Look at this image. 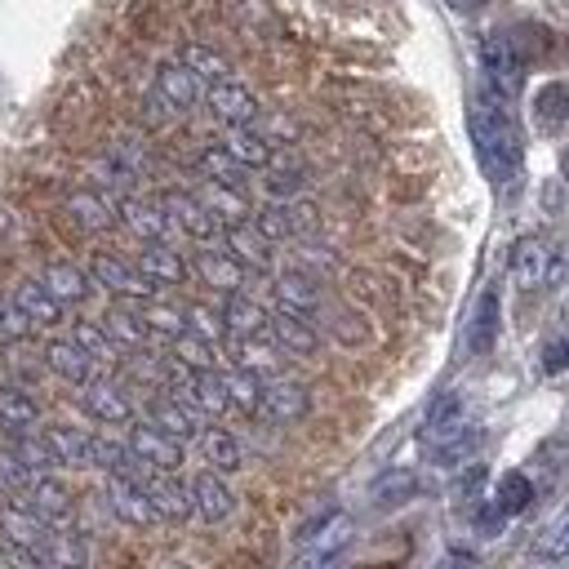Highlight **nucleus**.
<instances>
[{
  "label": "nucleus",
  "mask_w": 569,
  "mask_h": 569,
  "mask_svg": "<svg viewBox=\"0 0 569 569\" xmlns=\"http://www.w3.org/2000/svg\"><path fill=\"white\" fill-rule=\"evenodd\" d=\"M200 173H204V182H218V187H231V191L249 187V169L227 147H204L200 151Z\"/></svg>",
  "instance_id": "obj_37"
},
{
  "label": "nucleus",
  "mask_w": 569,
  "mask_h": 569,
  "mask_svg": "<svg viewBox=\"0 0 569 569\" xmlns=\"http://www.w3.org/2000/svg\"><path fill=\"white\" fill-rule=\"evenodd\" d=\"M102 333H107L120 351H147V342H151V333H147L142 316H138V311H129V307H111V311L102 316Z\"/></svg>",
  "instance_id": "obj_35"
},
{
  "label": "nucleus",
  "mask_w": 569,
  "mask_h": 569,
  "mask_svg": "<svg viewBox=\"0 0 569 569\" xmlns=\"http://www.w3.org/2000/svg\"><path fill=\"white\" fill-rule=\"evenodd\" d=\"M182 320H187V333H196V338H204V342H222V338H227L218 311H209L204 302H187V307H182Z\"/></svg>",
  "instance_id": "obj_54"
},
{
  "label": "nucleus",
  "mask_w": 569,
  "mask_h": 569,
  "mask_svg": "<svg viewBox=\"0 0 569 569\" xmlns=\"http://www.w3.org/2000/svg\"><path fill=\"white\" fill-rule=\"evenodd\" d=\"M44 365H49L53 378H62V382H71V387H84V382L98 373V365H93L71 338H53V342H44Z\"/></svg>",
  "instance_id": "obj_25"
},
{
  "label": "nucleus",
  "mask_w": 569,
  "mask_h": 569,
  "mask_svg": "<svg viewBox=\"0 0 569 569\" xmlns=\"http://www.w3.org/2000/svg\"><path fill=\"white\" fill-rule=\"evenodd\" d=\"M71 342H76V347H80V351H84L93 365H102V360L111 365V360L120 356V347H116V342L102 333V325H93V320H80V325H71Z\"/></svg>",
  "instance_id": "obj_50"
},
{
  "label": "nucleus",
  "mask_w": 569,
  "mask_h": 569,
  "mask_svg": "<svg viewBox=\"0 0 569 569\" xmlns=\"http://www.w3.org/2000/svg\"><path fill=\"white\" fill-rule=\"evenodd\" d=\"M160 209H164V218L173 222V231L178 236H191V240H200V244H213L218 236H222V227L213 222V213L200 204V196H191V191H164L160 196Z\"/></svg>",
  "instance_id": "obj_6"
},
{
  "label": "nucleus",
  "mask_w": 569,
  "mask_h": 569,
  "mask_svg": "<svg viewBox=\"0 0 569 569\" xmlns=\"http://www.w3.org/2000/svg\"><path fill=\"white\" fill-rule=\"evenodd\" d=\"M196 271H200V280H204L209 289H218V293H240V289H244V276H249L227 249H204V253L196 258Z\"/></svg>",
  "instance_id": "obj_32"
},
{
  "label": "nucleus",
  "mask_w": 569,
  "mask_h": 569,
  "mask_svg": "<svg viewBox=\"0 0 569 569\" xmlns=\"http://www.w3.org/2000/svg\"><path fill=\"white\" fill-rule=\"evenodd\" d=\"M156 289L160 284H182L187 280V258L173 249V244H142V253H138V262H133Z\"/></svg>",
  "instance_id": "obj_31"
},
{
  "label": "nucleus",
  "mask_w": 569,
  "mask_h": 569,
  "mask_svg": "<svg viewBox=\"0 0 569 569\" xmlns=\"http://www.w3.org/2000/svg\"><path fill=\"white\" fill-rule=\"evenodd\" d=\"M129 453L142 462V467H151V471H178L182 467V445L173 440V436H164L156 422H133L129 427Z\"/></svg>",
  "instance_id": "obj_10"
},
{
  "label": "nucleus",
  "mask_w": 569,
  "mask_h": 569,
  "mask_svg": "<svg viewBox=\"0 0 569 569\" xmlns=\"http://www.w3.org/2000/svg\"><path fill=\"white\" fill-rule=\"evenodd\" d=\"M89 467H98L107 476H124V480H142V471H147L129 453V445L116 440V436H89Z\"/></svg>",
  "instance_id": "obj_29"
},
{
  "label": "nucleus",
  "mask_w": 569,
  "mask_h": 569,
  "mask_svg": "<svg viewBox=\"0 0 569 569\" xmlns=\"http://www.w3.org/2000/svg\"><path fill=\"white\" fill-rule=\"evenodd\" d=\"M9 298H13V307L27 316V325H31V329H49V325H58V320H62V302H58L40 280H22Z\"/></svg>",
  "instance_id": "obj_30"
},
{
  "label": "nucleus",
  "mask_w": 569,
  "mask_h": 569,
  "mask_svg": "<svg viewBox=\"0 0 569 569\" xmlns=\"http://www.w3.org/2000/svg\"><path fill=\"white\" fill-rule=\"evenodd\" d=\"M302 187H307V173L298 169V160H276L271 156V164L262 169V191L271 200H293Z\"/></svg>",
  "instance_id": "obj_45"
},
{
  "label": "nucleus",
  "mask_w": 569,
  "mask_h": 569,
  "mask_svg": "<svg viewBox=\"0 0 569 569\" xmlns=\"http://www.w3.org/2000/svg\"><path fill=\"white\" fill-rule=\"evenodd\" d=\"M307 227H311V209H298L293 200H271L253 213V231L267 244H289V240L307 236Z\"/></svg>",
  "instance_id": "obj_13"
},
{
  "label": "nucleus",
  "mask_w": 569,
  "mask_h": 569,
  "mask_svg": "<svg viewBox=\"0 0 569 569\" xmlns=\"http://www.w3.org/2000/svg\"><path fill=\"white\" fill-rule=\"evenodd\" d=\"M116 218L142 240V244H173V222L164 218L160 200H142V196H120L116 200Z\"/></svg>",
  "instance_id": "obj_7"
},
{
  "label": "nucleus",
  "mask_w": 569,
  "mask_h": 569,
  "mask_svg": "<svg viewBox=\"0 0 569 569\" xmlns=\"http://www.w3.org/2000/svg\"><path fill=\"white\" fill-rule=\"evenodd\" d=\"M498 325H502V298H498V284H485L467 316V329H462L467 356H485L498 342Z\"/></svg>",
  "instance_id": "obj_14"
},
{
  "label": "nucleus",
  "mask_w": 569,
  "mask_h": 569,
  "mask_svg": "<svg viewBox=\"0 0 569 569\" xmlns=\"http://www.w3.org/2000/svg\"><path fill=\"white\" fill-rule=\"evenodd\" d=\"M107 507H111L116 520H124V525H133V529H142V525L156 520V511H151L142 485H138V480H124V476H107Z\"/></svg>",
  "instance_id": "obj_21"
},
{
  "label": "nucleus",
  "mask_w": 569,
  "mask_h": 569,
  "mask_svg": "<svg viewBox=\"0 0 569 569\" xmlns=\"http://www.w3.org/2000/svg\"><path fill=\"white\" fill-rule=\"evenodd\" d=\"M565 356H569L565 338H551L547 351H542V369H547V373H560V369H565Z\"/></svg>",
  "instance_id": "obj_58"
},
{
  "label": "nucleus",
  "mask_w": 569,
  "mask_h": 569,
  "mask_svg": "<svg viewBox=\"0 0 569 569\" xmlns=\"http://www.w3.org/2000/svg\"><path fill=\"white\" fill-rule=\"evenodd\" d=\"M222 240H227V253H231L240 267H253V271L271 267V244L253 231V222H231V227H222Z\"/></svg>",
  "instance_id": "obj_33"
},
{
  "label": "nucleus",
  "mask_w": 569,
  "mask_h": 569,
  "mask_svg": "<svg viewBox=\"0 0 569 569\" xmlns=\"http://www.w3.org/2000/svg\"><path fill=\"white\" fill-rule=\"evenodd\" d=\"M276 298H280V311L311 320V316L320 311V298H325V293H320V280H316L311 271L284 267V271H276Z\"/></svg>",
  "instance_id": "obj_16"
},
{
  "label": "nucleus",
  "mask_w": 569,
  "mask_h": 569,
  "mask_svg": "<svg viewBox=\"0 0 569 569\" xmlns=\"http://www.w3.org/2000/svg\"><path fill=\"white\" fill-rule=\"evenodd\" d=\"M9 449H13V458L31 471V476H49L58 462H53V453H49V445H44V436H27V431H13V440H9Z\"/></svg>",
  "instance_id": "obj_49"
},
{
  "label": "nucleus",
  "mask_w": 569,
  "mask_h": 569,
  "mask_svg": "<svg viewBox=\"0 0 569 569\" xmlns=\"http://www.w3.org/2000/svg\"><path fill=\"white\" fill-rule=\"evenodd\" d=\"M187 489H191V516H200L204 525H222L236 511V498L218 471H200Z\"/></svg>",
  "instance_id": "obj_17"
},
{
  "label": "nucleus",
  "mask_w": 569,
  "mask_h": 569,
  "mask_svg": "<svg viewBox=\"0 0 569 569\" xmlns=\"http://www.w3.org/2000/svg\"><path fill=\"white\" fill-rule=\"evenodd\" d=\"M565 538H569V516H556V520L542 529V538H538L533 556H538V560H560V556H565V547H569Z\"/></svg>",
  "instance_id": "obj_55"
},
{
  "label": "nucleus",
  "mask_w": 569,
  "mask_h": 569,
  "mask_svg": "<svg viewBox=\"0 0 569 569\" xmlns=\"http://www.w3.org/2000/svg\"><path fill=\"white\" fill-rule=\"evenodd\" d=\"M44 445H49L58 467H89V431L58 422V427L44 431Z\"/></svg>",
  "instance_id": "obj_38"
},
{
  "label": "nucleus",
  "mask_w": 569,
  "mask_h": 569,
  "mask_svg": "<svg viewBox=\"0 0 569 569\" xmlns=\"http://www.w3.org/2000/svg\"><path fill=\"white\" fill-rule=\"evenodd\" d=\"M204 102H209V111L222 120V124H231V129H249L253 120H258V98L249 93V84H240V80H213V84H204Z\"/></svg>",
  "instance_id": "obj_11"
},
{
  "label": "nucleus",
  "mask_w": 569,
  "mask_h": 569,
  "mask_svg": "<svg viewBox=\"0 0 569 569\" xmlns=\"http://www.w3.org/2000/svg\"><path fill=\"white\" fill-rule=\"evenodd\" d=\"M467 129H471V147H476L480 169L489 173V182H511L520 173V160H525L511 107L498 102L493 93L476 89L471 102H467Z\"/></svg>",
  "instance_id": "obj_1"
},
{
  "label": "nucleus",
  "mask_w": 569,
  "mask_h": 569,
  "mask_svg": "<svg viewBox=\"0 0 569 569\" xmlns=\"http://www.w3.org/2000/svg\"><path fill=\"white\" fill-rule=\"evenodd\" d=\"M173 396H182V400H187L196 413H209V418H222V413L231 409L227 387H222V369H200V373H187V382H182Z\"/></svg>",
  "instance_id": "obj_20"
},
{
  "label": "nucleus",
  "mask_w": 569,
  "mask_h": 569,
  "mask_svg": "<svg viewBox=\"0 0 569 569\" xmlns=\"http://www.w3.org/2000/svg\"><path fill=\"white\" fill-rule=\"evenodd\" d=\"M258 413L271 418V422H302L311 413V391L298 382V378H262L258 387Z\"/></svg>",
  "instance_id": "obj_5"
},
{
  "label": "nucleus",
  "mask_w": 569,
  "mask_h": 569,
  "mask_svg": "<svg viewBox=\"0 0 569 569\" xmlns=\"http://www.w3.org/2000/svg\"><path fill=\"white\" fill-rule=\"evenodd\" d=\"M413 493H418L413 471H387V476H378V485H373V502H378V507H400V502H409Z\"/></svg>",
  "instance_id": "obj_52"
},
{
  "label": "nucleus",
  "mask_w": 569,
  "mask_h": 569,
  "mask_svg": "<svg viewBox=\"0 0 569 569\" xmlns=\"http://www.w3.org/2000/svg\"><path fill=\"white\" fill-rule=\"evenodd\" d=\"M80 409H84L89 418H98V422H129V418H133L129 396H124L111 378H89V382L80 387Z\"/></svg>",
  "instance_id": "obj_18"
},
{
  "label": "nucleus",
  "mask_w": 569,
  "mask_h": 569,
  "mask_svg": "<svg viewBox=\"0 0 569 569\" xmlns=\"http://www.w3.org/2000/svg\"><path fill=\"white\" fill-rule=\"evenodd\" d=\"M525 67H529V53L516 49L511 31L502 36H489L485 49H480V71H485V93H493L498 102H516L520 89H525Z\"/></svg>",
  "instance_id": "obj_2"
},
{
  "label": "nucleus",
  "mask_w": 569,
  "mask_h": 569,
  "mask_svg": "<svg viewBox=\"0 0 569 569\" xmlns=\"http://www.w3.org/2000/svg\"><path fill=\"white\" fill-rule=\"evenodd\" d=\"M480 445V427H458V431H449L445 440H436V445H427V458L431 462H440V467H453V462H462V458H471V449Z\"/></svg>",
  "instance_id": "obj_47"
},
{
  "label": "nucleus",
  "mask_w": 569,
  "mask_h": 569,
  "mask_svg": "<svg viewBox=\"0 0 569 569\" xmlns=\"http://www.w3.org/2000/svg\"><path fill=\"white\" fill-rule=\"evenodd\" d=\"M138 485H142V493H147L156 520H173V525L191 520V489L178 480V471H151V467H147Z\"/></svg>",
  "instance_id": "obj_8"
},
{
  "label": "nucleus",
  "mask_w": 569,
  "mask_h": 569,
  "mask_svg": "<svg viewBox=\"0 0 569 569\" xmlns=\"http://www.w3.org/2000/svg\"><path fill=\"white\" fill-rule=\"evenodd\" d=\"M40 284H44L62 307H67V302H84V298H89V276H84L76 262H62V258H58V262H49V267L40 271Z\"/></svg>",
  "instance_id": "obj_34"
},
{
  "label": "nucleus",
  "mask_w": 569,
  "mask_h": 569,
  "mask_svg": "<svg viewBox=\"0 0 569 569\" xmlns=\"http://www.w3.org/2000/svg\"><path fill=\"white\" fill-rule=\"evenodd\" d=\"M200 204L213 213V222H218V227H231V222H249V200H244V191H231V187L204 182V191H200Z\"/></svg>",
  "instance_id": "obj_40"
},
{
  "label": "nucleus",
  "mask_w": 569,
  "mask_h": 569,
  "mask_svg": "<svg viewBox=\"0 0 569 569\" xmlns=\"http://www.w3.org/2000/svg\"><path fill=\"white\" fill-rule=\"evenodd\" d=\"M533 502V480L525 476V471H507L502 480H498V489H493V511L507 520V516H520L525 507Z\"/></svg>",
  "instance_id": "obj_43"
},
{
  "label": "nucleus",
  "mask_w": 569,
  "mask_h": 569,
  "mask_svg": "<svg viewBox=\"0 0 569 569\" xmlns=\"http://www.w3.org/2000/svg\"><path fill=\"white\" fill-rule=\"evenodd\" d=\"M511 276H516V284L525 293L529 289H542V284H560V276H565V249L551 244L547 236H525L511 249Z\"/></svg>",
  "instance_id": "obj_4"
},
{
  "label": "nucleus",
  "mask_w": 569,
  "mask_h": 569,
  "mask_svg": "<svg viewBox=\"0 0 569 569\" xmlns=\"http://www.w3.org/2000/svg\"><path fill=\"white\" fill-rule=\"evenodd\" d=\"M0 533H4V542H9V547H31V551H40V542H44L49 525H44L27 502L9 498V502L0 507Z\"/></svg>",
  "instance_id": "obj_23"
},
{
  "label": "nucleus",
  "mask_w": 569,
  "mask_h": 569,
  "mask_svg": "<svg viewBox=\"0 0 569 569\" xmlns=\"http://www.w3.org/2000/svg\"><path fill=\"white\" fill-rule=\"evenodd\" d=\"M236 369L240 373H253L258 382L262 378H276L280 373V351L262 338H236Z\"/></svg>",
  "instance_id": "obj_41"
},
{
  "label": "nucleus",
  "mask_w": 569,
  "mask_h": 569,
  "mask_svg": "<svg viewBox=\"0 0 569 569\" xmlns=\"http://www.w3.org/2000/svg\"><path fill=\"white\" fill-rule=\"evenodd\" d=\"M267 333H271V347L280 356H316V347H320V333L311 329V320L289 316V311L267 316Z\"/></svg>",
  "instance_id": "obj_19"
},
{
  "label": "nucleus",
  "mask_w": 569,
  "mask_h": 569,
  "mask_svg": "<svg viewBox=\"0 0 569 569\" xmlns=\"http://www.w3.org/2000/svg\"><path fill=\"white\" fill-rule=\"evenodd\" d=\"M218 320H222L227 338H262L267 333V311L244 293H227V302L218 307Z\"/></svg>",
  "instance_id": "obj_28"
},
{
  "label": "nucleus",
  "mask_w": 569,
  "mask_h": 569,
  "mask_svg": "<svg viewBox=\"0 0 569 569\" xmlns=\"http://www.w3.org/2000/svg\"><path fill=\"white\" fill-rule=\"evenodd\" d=\"M156 98L169 107V116H182V111H191L200 98H204V84L182 67V62H160L156 67Z\"/></svg>",
  "instance_id": "obj_15"
},
{
  "label": "nucleus",
  "mask_w": 569,
  "mask_h": 569,
  "mask_svg": "<svg viewBox=\"0 0 569 569\" xmlns=\"http://www.w3.org/2000/svg\"><path fill=\"white\" fill-rule=\"evenodd\" d=\"M4 569H49V560L40 556V551H31V547H9L4 542V560H0Z\"/></svg>",
  "instance_id": "obj_57"
},
{
  "label": "nucleus",
  "mask_w": 569,
  "mask_h": 569,
  "mask_svg": "<svg viewBox=\"0 0 569 569\" xmlns=\"http://www.w3.org/2000/svg\"><path fill=\"white\" fill-rule=\"evenodd\" d=\"M138 316H142V325H147V333H151V338L173 342L178 333H187L182 307H173V302H142V307H138Z\"/></svg>",
  "instance_id": "obj_46"
},
{
  "label": "nucleus",
  "mask_w": 569,
  "mask_h": 569,
  "mask_svg": "<svg viewBox=\"0 0 569 569\" xmlns=\"http://www.w3.org/2000/svg\"><path fill=\"white\" fill-rule=\"evenodd\" d=\"M40 418V400L27 387H0V427L4 431H31Z\"/></svg>",
  "instance_id": "obj_39"
},
{
  "label": "nucleus",
  "mask_w": 569,
  "mask_h": 569,
  "mask_svg": "<svg viewBox=\"0 0 569 569\" xmlns=\"http://www.w3.org/2000/svg\"><path fill=\"white\" fill-rule=\"evenodd\" d=\"M222 147H227L244 169H267V164H271V156H276V151H271V142H262L253 129H231Z\"/></svg>",
  "instance_id": "obj_48"
},
{
  "label": "nucleus",
  "mask_w": 569,
  "mask_h": 569,
  "mask_svg": "<svg viewBox=\"0 0 569 569\" xmlns=\"http://www.w3.org/2000/svg\"><path fill=\"white\" fill-rule=\"evenodd\" d=\"M196 445H200L209 471L222 476V471H236V467H240V440H236L227 427H200V431H196Z\"/></svg>",
  "instance_id": "obj_36"
},
{
  "label": "nucleus",
  "mask_w": 569,
  "mask_h": 569,
  "mask_svg": "<svg viewBox=\"0 0 569 569\" xmlns=\"http://www.w3.org/2000/svg\"><path fill=\"white\" fill-rule=\"evenodd\" d=\"M222 387H227V400H231V409H240V413H258V378L253 373H240V369H227L222 373Z\"/></svg>",
  "instance_id": "obj_53"
},
{
  "label": "nucleus",
  "mask_w": 569,
  "mask_h": 569,
  "mask_svg": "<svg viewBox=\"0 0 569 569\" xmlns=\"http://www.w3.org/2000/svg\"><path fill=\"white\" fill-rule=\"evenodd\" d=\"M67 213H71V222H76L80 231H89V236L111 231V227L120 222V218H116V204H111L102 191H89V187H80V191L67 196Z\"/></svg>",
  "instance_id": "obj_24"
},
{
  "label": "nucleus",
  "mask_w": 569,
  "mask_h": 569,
  "mask_svg": "<svg viewBox=\"0 0 569 569\" xmlns=\"http://www.w3.org/2000/svg\"><path fill=\"white\" fill-rule=\"evenodd\" d=\"M169 347H173V360H178L182 369H191V373H200V369H218L213 342H204V338H196V333H178Z\"/></svg>",
  "instance_id": "obj_51"
},
{
  "label": "nucleus",
  "mask_w": 569,
  "mask_h": 569,
  "mask_svg": "<svg viewBox=\"0 0 569 569\" xmlns=\"http://www.w3.org/2000/svg\"><path fill=\"white\" fill-rule=\"evenodd\" d=\"M147 422H156L164 436H173L178 445H187V440H196V431H200V418H196V409L182 400V396H173V391H164V396H156L151 400V418Z\"/></svg>",
  "instance_id": "obj_22"
},
{
  "label": "nucleus",
  "mask_w": 569,
  "mask_h": 569,
  "mask_svg": "<svg viewBox=\"0 0 569 569\" xmlns=\"http://www.w3.org/2000/svg\"><path fill=\"white\" fill-rule=\"evenodd\" d=\"M351 538H356V520L347 511H329V516L316 520L311 533H302L298 556H293L289 569H338V560L347 556Z\"/></svg>",
  "instance_id": "obj_3"
},
{
  "label": "nucleus",
  "mask_w": 569,
  "mask_h": 569,
  "mask_svg": "<svg viewBox=\"0 0 569 569\" xmlns=\"http://www.w3.org/2000/svg\"><path fill=\"white\" fill-rule=\"evenodd\" d=\"M178 62H182L200 84H213V80H227V76H231V62H227L218 49H209V44H187V49L178 53Z\"/></svg>",
  "instance_id": "obj_44"
},
{
  "label": "nucleus",
  "mask_w": 569,
  "mask_h": 569,
  "mask_svg": "<svg viewBox=\"0 0 569 569\" xmlns=\"http://www.w3.org/2000/svg\"><path fill=\"white\" fill-rule=\"evenodd\" d=\"M0 569H4V565H0Z\"/></svg>",
  "instance_id": "obj_60"
},
{
  "label": "nucleus",
  "mask_w": 569,
  "mask_h": 569,
  "mask_svg": "<svg viewBox=\"0 0 569 569\" xmlns=\"http://www.w3.org/2000/svg\"><path fill=\"white\" fill-rule=\"evenodd\" d=\"M565 116H569V89H565V80L542 84V89L533 93V120H538V129L556 133V129L565 124Z\"/></svg>",
  "instance_id": "obj_42"
},
{
  "label": "nucleus",
  "mask_w": 569,
  "mask_h": 569,
  "mask_svg": "<svg viewBox=\"0 0 569 569\" xmlns=\"http://www.w3.org/2000/svg\"><path fill=\"white\" fill-rule=\"evenodd\" d=\"M458 427H467V400H462L458 391H445V396L431 400V409H427V418H422V427H418V440H422V449H427V445L445 440V436L458 431Z\"/></svg>",
  "instance_id": "obj_26"
},
{
  "label": "nucleus",
  "mask_w": 569,
  "mask_h": 569,
  "mask_svg": "<svg viewBox=\"0 0 569 569\" xmlns=\"http://www.w3.org/2000/svg\"><path fill=\"white\" fill-rule=\"evenodd\" d=\"M18 502H27L49 529H58V525H71V516H76V507H71V489L49 471V476H31V485L22 489V498Z\"/></svg>",
  "instance_id": "obj_12"
},
{
  "label": "nucleus",
  "mask_w": 569,
  "mask_h": 569,
  "mask_svg": "<svg viewBox=\"0 0 569 569\" xmlns=\"http://www.w3.org/2000/svg\"><path fill=\"white\" fill-rule=\"evenodd\" d=\"M40 556L49 560V569H84L89 565V538L71 525H58V529L44 533Z\"/></svg>",
  "instance_id": "obj_27"
},
{
  "label": "nucleus",
  "mask_w": 569,
  "mask_h": 569,
  "mask_svg": "<svg viewBox=\"0 0 569 569\" xmlns=\"http://www.w3.org/2000/svg\"><path fill=\"white\" fill-rule=\"evenodd\" d=\"M445 4H449V9H458V13H471V9H480L485 0H445Z\"/></svg>",
  "instance_id": "obj_59"
},
{
  "label": "nucleus",
  "mask_w": 569,
  "mask_h": 569,
  "mask_svg": "<svg viewBox=\"0 0 569 569\" xmlns=\"http://www.w3.org/2000/svg\"><path fill=\"white\" fill-rule=\"evenodd\" d=\"M27 333H31L27 316L13 307V298H9V293H0V342H22Z\"/></svg>",
  "instance_id": "obj_56"
},
{
  "label": "nucleus",
  "mask_w": 569,
  "mask_h": 569,
  "mask_svg": "<svg viewBox=\"0 0 569 569\" xmlns=\"http://www.w3.org/2000/svg\"><path fill=\"white\" fill-rule=\"evenodd\" d=\"M89 271L107 293H120V298H133V302H151V293H156V284L133 262H124L120 253H93Z\"/></svg>",
  "instance_id": "obj_9"
}]
</instances>
